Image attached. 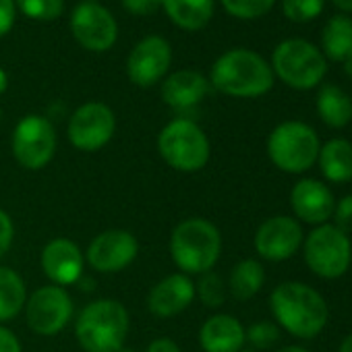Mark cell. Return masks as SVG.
I'll use <instances>...</instances> for the list:
<instances>
[{"label": "cell", "instance_id": "1", "mask_svg": "<svg viewBox=\"0 0 352 352\" xmlns=\"http://www.w3.org/2000/svg\"><path fill=\"white\" fill-rule=\"evenodd\" d=\"M270 309L278 325L300 340L319 336L329 319L325 298L302 282L278 284L270 294Z\"/></svg>", "mask_w": 352, "mask_h": 352}, {"label": "cell", "instance_id": "2", "mask_svg": "<svg viewBox=\"0 0 352 352\" xmlns=\"http://www.w3.org/2000/svg\"><path fill=\"white\" fill-rule=\"evenodd\" d=\"M270 63L247 48L224 52L210 71V85L230 98H261L274 87Z\"/></svg>", "mask_w": 352, "mask_h": 352}, {"label": "cell", "instance_id": "3", "mask_svg": "<svg viewBox=\"0 0 352 352\" xmlns=\"http://www.w3.org/2000/svg\"><path fill=\"white\" fill-rule=\"evenodd\" d=\"M170 257L187 276L212 272L222 255V232L208 218H185L170 234Z\"/></svg>", "mask_w": 352, "mask_h": 352}, {"label": "cell", "instance_id": "4", "mask_svg": "<svg viewBox=\"0 0 352 352\" xmlns=\"http://www.w3.org/2000/svg\"><path fill=\"white\" fill-rule=\"evenodd\" d=\"M129 329V311L116 298L91 300L75 317V338L85 352H118Z\"/></svg>", "mask_w": 352, "mask_h": 352}, {"label": "cell", "instance_id": "5", "mask_svg": "<svg viewBox=\"0 0 352 352\" xmlns=\"http://www.w3.org/2000/svg\"><path fill=\"white\" fill-rule=\"evenodd\" d=\"M160 157L176 172L193 174L208 166L212 145L206 131L191 118H174L157 135Z\"/></svg>", "mask_w": 352, "mask_h": 352}, {"label": "cell", "instance_id": "6", "mask_svg": "<svg viewBox=\"0 0 352 352\" xmlns=\"http://www.w3.org/2000/svg\"><path fill=\"white\" fill-rule=\"evenodd\" d=\"M270 67L274 77L298 91L321 85L327 73V60L321 50L302 38H288L280 42L272 54Z\"/></svg>", "mask_w": 352, "mask_h": 352}, {"label": "cell", "instance_id": "7", "mask_svg": "<svg viewBox=\"0 0 352 352\" xmlns=\"http://www.w3.org/2000/svg\"><path fill=\"white\" fill-rule=\"evenodd\" d=\"M319 149L321 143L315 129L300 120L280 122L267 137V155L286 174L307 172L317 162Z\"/></svg>", "mask_w": 352, "mask_h": 352}, {"label": "cell", "instance_id": "8", "mask_svg": "<svg viewBox=\"0 0 352 352\" xmlns=\"http://www.w3.org/2000/svg\"><path fill=\"white\" fill-rule=\"evenodd\" d=\"M302 255L309 270L323 278L336 280L342 278L352 261V243L346 232L333 224L315 226L307 241H302Z\"/></svg>", "mask_w": 352, "mask_h": 352}, {"label": "cell", "instance_id": "9", "mask_svg": "<svg viewBox=\"0 0 352 352\" xmlns=\"http://www.w3.org/2000/svg\"><path fill=\"white\" fill-rule=\"evenodd\" d=\"M11 151L15 162L25 170L46 168L56 153V129L42 114L23 116L13 131Z\"/></svg>", "mask_w": 352, "mask_h": 352}, {"label": "cell", "instance_id": "10", "mask_svg": "<svg viewBox=\"0 0 352 352\" xmlns=\"http://www.w3.org/2000/svg\"><path fill=\"white\" fill-rule=\"evenodd\" d=\"M25 321L28 327L42 336H58L73 319L75 305L67 288L56 284H46L36 288L25 302Z\"/></svg>", "mask_w": 352, "mask_h": 352}, {"label": "cell", "instance_id": "11", "mask_svg": "<svg viewBox=\"0 0 352 352\" xmlns=\"http://www.w3.org/2000/svg\"><path fill=\"white\" fill-rule=\"evenodd\" d=\"M116 131V116L104 102H85L69 118L67 137L79 151L94 153L110 143Z\"/></svg>", "mask_w": 352, "mask_h": 352}, {"label": "cell", "instance_id": "12", "mask_svg": "<svg viewBox=\"0 0 352 352\" xmlns=\"http://www.w3.org/2000/svg\"><path fill=\"white\" fill-rule=\"evenodd\" d=\"M139 255V241L131 230L110 228L91 239L85 261L94 272L118 274L126 270Z\"/></svg>", "mask_w": 352, "mask_h": 352}, {"label": "cell", "instance_id": "13", "mask_svg": "<svg viewBox=\"0 0 352 352\" xmlns=\"http://www.w3.org/2000/svg\"><path fill=\"white\" fill-rule=\"evenodd\" d=\"M71 32L75 40L91 52L110 50L118 38V25L112 13L98 3H89V0L75 7L71 15Z\"/></svg>", "mask_w": 352, "mask_h": 352}, {"label": "cell", "instance_id": "14", "mask_svg": "<svg viewBox=\"0 0 352 352\" xmlns=\"http://www.w3.org/2000/svg\"><path fill=\"white\" fill-rule=\"evenodd\" d=\"M172 65V48L162 36L143 38L126 58V75L137 87H151L162 81Z\"/></svg>", "mask_w": 352, "mask_h": 352}, {"label": "cell", "instance_id": "15", "mask_svg": "<svg viewBox=\"0 0 352 352\" xmlns=\"http://www.w3.org/2000/svg\"><path fill=\"white\" fill-rule=\"evenodd\" d=\"M255 251L265 261H286L302 245V228L290 216L267 218L255 232Z\"/></svg>", "mask_w": 352, "mask_h": 352}, {"label": "cell", "instance_id": "16", "mask_svg": "<svg viewBox=\"0 0 352 352\" xmlns=\"http://www.w3.org/2000/svg\"><path fill=\"white\" fill-rule=\"evenodd\" d=\"M195 300V282L187 274H168L147 292V311L157 319H172Z\"/></svg>", "mask_w": 352, "mask_h": 352}, {"label": "cell", "instance_id": "17", "mask_svg": "<svg viewBox=\"0 0 352 352\" xmlns=\"http://www.w3.org/2000/svg\"><path fill=\"white\" fill-rule=\"evenodd\" d=\"M40 265L52 284L67 288L71 284H77L83 276L85 255L75 241L58 236L44 245L40 253Z\"/></svg>", "mask_w": 352, "mask_h": 352}, {"label": "cell", "instance_id": "18", "mask_svg": "<svg viewBox=\"0 0 352 352\" xmlns=\"http://www.w3.org/2000/svg\"><path fill=\"white\" fill-rule=\"evenodd\" d=\"M290 206L298 220L321 226L331 218L336 199L325 183L315 179H300L290 191Z\"/></svg>", "mask_w": 352, "mask_h": 352}, {"label": "cell", "instance_id": "19", "mask_svg": "<svg viewBox=\"0 0 352 352\" xmlns=\"http://www.w3.org/2000/svg\"><path fill=\"white\" fill-rule=\"evenodd\" d=\"M212 85L206 75L193 69L176 71L162 81V100L174 110H191L206 100Z\"/></svg>", "mask_w": 352, "mask_h": 352}, {"label": "cell", "instance_id": "20", "mask_svg": "<svg viewBox=\"0 0 352 352\" xmlns=\"http://www.w3.org/2000/svg\"><path fill=\"white\" fill-rule=\"evenodd\" d=\"M245 342V325L228 313H216L199 327V346L204 352H241Z\"/></svg>", "mask_w": 352, "mask_h": 352}, {"label": "cell", "instance_id": "21", "mask_svg": "<svg viewBox=\"0 0 352 352\" xmlns=\"http://www.w3.org/2000/svg\"><path fill=\"white\" fill-rule=\"evenodd\" d=\"M214 0H162L164 13L185 32L204 30L214 17Z\"/></svg>", "mask_w": 352, "mask_h": 352}, {"label": "cell", "instance_id": "22", "mask_svg": "<svg viewBox=\"0 0 352 352\" xmlns=\"http://www.w3.org/2000/svg\"><path fill=\"white\" fill-rule=\"evenodd\" d=\"M319 170L329 183H348L352 181V143L348 139H329L321 145Z\"/></svg>", "mask_w": 352, "mask_h": 352}, {"label": "cell", "instance_id": "23", "mask_svg": "<svg viewBox=\"0 0 352 352\" xmlns=\"http://www.w3.org/2000/svg\"><path fill=\"white\" fill-rule=\"evenodd\" d=\"M321 54L331 60L344 65L352 58V19L344 13L329 17L321 32Z\"/></svg>", "mask_w": 352, "mask_h": 352}, {"label": "cell", "instance_id": "24", "mask_svg": "<svg viewBox=\"0 0 352 352\" xmlns=\"http://www.w3.org/2000/svg\"><path fill=\"white\" fill-rule=\"evenodd\" d=\"M317 114L329 129H344L352 122V98L342 87L325 83L317 94Z\"/></svg>", "mask_w": 352, "mask_h": 352}, {"label": "cell", "instance_id": "25", "mask_svg": "<svg viewBox=\"0 0 352 352\" xmlns=\"http://www.w3.org/2000/svg\"><path fill=\"white\" fill-rule=\"evenodd\" d=\"M25 280L13 267L0 265V325L13 321L28 302Z\"/></svg>", "mask_w": 352, "mask_h": 352}, {"label": "cell", "instance_id": "26", "mask_svg": "<svg viewBox=\"0 0 352 352\" xmlns=\"http://www.w3.org/2000/svg\"><path fill=\"white\" fill-rule=\"evenodd\" d=\"M265 282V267L261 265V261L257 259H243L239 261L228 278V292L245 302L251 300L253 296L259 294V290L263 288Z\"/></svg>", "mask_w": 352, "mask_h": 352}, {"label": "cell", "instance_id": "27", "mask_svg": "<svg viewBox=\"0 0 352 352\" xmlns=\"http://www.w3.org/2000/svg\"><path fill=\"white\" fill-rule=\"evenodd\" d=\"M226 296H228V286L224 278L214 270L201 274L199 280L195 282V298H199L208 309H220L226 302Z\"/></svg>", "mask_w": 352, "mask_h": 352}, {"label": "cell", "instance_id": "28", "mask_svg": "<svg viewBox=\"0 0 352 352\" xmlns=\"http://www.w3.org/2000/svg\"><path fill=\"white\" fill-rule=\"evenodd\" d=\"M17 9L36 21L58 19L65 11V0H15Z\"/></svg>", "mask_w": 352, "mask_h": 352}, {"label": "cell", "instance_id": "29", "mask_svg": "<svg viewBox=\"0 0 352 352\" xmlns=\"http://www.w3.org/2000/svg\"><path fill=\"white\" fill-rule=\"evenodd\" d=\"M274 5H276V0H222V7L226 9L228 15L236 19H245V21L267 15Z\"/></svg>", "mask_w": 352, "mask_h": 352}, {"label": "cell", "instance_id": "30", "mask_svg": "<svg viewBox=\"0 0 352 352\" xmlns=\"http://www.w3.org/2000/svg\"><path fill=\"white\" fill-rule=\"evenodd\" d=\"M325 0H282V13L294 23H309L323 13Z\"/></svg>", "mask_w": 352, "mask_h": 352}, {"label": "cell", "instance_id": "31", "mask_svg": "<svg viewBox=\"0 0 352 352\" xmlns=\"http://www.w3.org/2000/svg\"><path fill=\"white\" fill-rule=\"evenodd\" d=\"M245 338L255 350H267L280 340V327L272 321H257L245 327Z\"/></svg>", "mask_w": 352, "mask_h": 352}, {"label": "cell", "instance_id": "32", "mask_svg": "<svg viewBox=\"0 0 352 352\" xmlns=\"http://www.w3.org/2000/svg\"><path fill=\"white\" fill-rule=\"evenodd\" d=\"M331 218L336 228H340L346 234L352 232V195H346L340 201H336Z\"/></svg>", "mask_w": 352, "mask_h": 352}, {"label": "cell", "instance_id": "33", "mask_svg": "<svg viewBox=\"0 0 352 352\" xmlns=\"http://www.w3.org/2000/svg\"><path fill=\"white\" fill-rule=\"evenodd\" d=\"M13 241H15V222L5 210H0V259L11 251Z\"/></svg>", "mask_w": 352, "mask_h": 352}, {"label": "cell", "instance_id": "34", "mask_svg": "<svg viewBox=\"0 0 352 352\" xmlns=\"http://www.w3.org/2000/svg\"><path fill=\"white\" fill-rule=\"evenodd\" d=\"M122 7L137 17L153 15L157 9H162V0H122Z\"/></svg>", "mask_w": 352, "mask_h": 352}, {"label": "cell", "instance_id": "35", "mask_svg": "<svg viewBox=\"0 0 352 352\" xmlns=\"http://www.w3.org/2000/svg\"><path fill=\"white\" fill-rule=\"evenodd\" d=\"M15 17H17L15 0H0V38L11 32V28L15 25Z\"/></svg>", "mask_w": 352, "mask_h": 352}, {"label": "cell", "instance_id": "36", "mask_svg": "<svg viewBox=\"0 0 352 352\" xmlns=\"http://www.w3.org/2000/svg\"><path fill=\"white\" fill-rule=\"evenodd\" d=\"M0 352H23L21 340L5 325H0Z\"/></svg>", "mask_w": 352, "mask_h": 352}, {"label": "cell", "instance_id": "37", "mask_svg": "<svg viewBox=\"0 0 352 352\" xmlns=\"http://www.w3.org/2000/svg\"><path fill=\"white\" fill-rule=\"evenodd\" d=\"M145 352H183L172 338H155L147 344Z\"/></svg>", "mask_w": 352, "mask_h": 352}, {"label": "cell", "instance_id": "38", "mask_svg": "<svg viewBox=\"0 0 352 352\" xmlns=\"http://www.w3.org/2000/svg\"><path fill=\"white\" fill-rule=\"evenodd\" d=\"M77 286H79L81 292H89V290L96 288V282H94V278H89V276H81L79 282H77Z\"/></svg>", "mask_w": 352, "mask_h": 352}, {"label": "cell", "instance_id": "39", "mask_svg": "<svg viewBox=\"0 0 352 352\" xmlns=\"http://www.w3.org/2000/svg\"><path fill=\"white\" fill-rule=\"evenodd\" d=\"M331 3H333V7L340 9L344 15H346V13H352V0H331Z\"/></svg>", "mask_w": 352, "mask_h": 352}, {"label": "cell", "instance_id": "40", "mask_svg": "<svg viewBox=\"0 0 352 352\" xmlns=\"http://www.w3.org/2000/svg\"><path fill=\"white\" fill-rule=\"evenodd\" d=\"M340 352H352V333H348L342 344H340Z\"/></svg>", "mask_w": 352, "mask_h": 352}, {"label": "cell", "instance_id": "41", "mask_svg": "<svg viewBox=\"0 0 352 352\" xmlns=\"http://www.w3.org/2000/svg\"><path fill=\"white\" fill-rule=\"evenodd\" d=\"M7 85H9V77H7V73L3 69H0V94L7 91Z\"/></svg>", "mask_w": 352, "mask_h": 352}, {"label": "cell", "instance_id": "42", "mask_svg": "<svg viewBox=\"0 0 352 352\" xmlns=\"http://www.w3.org/2000/svg\"><path fill=\"white\" fill-rule=\"evenodd\" d=\"M276 352H311V350H307L302 346H284V348H280Z\"/></svg>", "mask_w": 352, "mask_h": 352}, {"label": "cell", "instance_id": "43", "mask_svg": "<svg viewBox=\"0 0 352 352\" xmlns=\"http://www.w3.org/2000/svg\"><path fill=\"white\" fill-rule=\"evenodd\" d=\"M344 73L352 79V58H348V60L344 63Z\"/></svg>", "mask_w": 352, "mask_h": 352}, {"label": "cell", "instance_id": "44", "mask_svg": "<svg viewBox=\"0 0 352 352\" xmlns=\"http://www.w3.org/2000/svg\"><path fill=\"white\" fill-rule=\"evenodd\" d=\"M118 352H135V350H133V348H129V346L124 344V346H122V348H120Z\"/></svg>", "mask_w": 352, "mask_h": 352}, {"label": "cell", "instance_id": "45", "mask_svg": "<svg viewBox=\"0 0 352 352\" xmlns=\"http://www.w3.org/2000/svg\"><path fill=\"white\" fill-rule=\"evenodd\" d=\"M241 352H255V350H245V348H243V350H241Z\"/></svg>", "mask_w": 352, "mask_h": 352}, {"label": "cell", "instance_id": "46", "mask_svg": "<svg viewBox=\"0 0 352 352\" xmlns=\"http://www.w3.org/2000/svg\"><path fill=\"white\" fill-rule=\"evenodd\" d=\"M0 120H3V110H0Z\"/></svg>", "mask_w": 352, "mask_h": 352}, {"label": "cell", "instance_id": "47", "mask_svg": "<svg viewBox=\"0 0 352 352\" xmlns=\"http://www.w3.org/2000/svg\"><path fill=\"white\" fill-rule=\"evenodd\" d=\"M89 3H96V0H89Z\"/></svg>", "mask_w": 352, "mask_h": 352}]
</instances>
